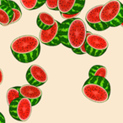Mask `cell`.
I'll return each instance as SVG.
<instances>
[{"instance_id": "cell-17", "label": "cell", "mask_w": 123, "mask_h": 123, "mask_svg": "<svg viewBox=\"0 0 123 123\" xmlns=\"http://www.w3.org/2000/svg\"><path fill=\"white\" fill-rule=\"evenodd\" d=\"M8 2H9L10 9L13 12V14H14V19H13L11 24H14V23L18 22V21L21 19L22 12H21V9H20V8H19V6L15 2H14L12 0H8Z\"/></svg>"}, {"instance_id": "cell-7", "label": "cell", "mask_w": 123, "mask_h": 123, "mask_svg": "<svg viewBox=\"0 0 123 123\" xmlns=\"http://www.w3.org/2000/svg\"><path fill=\"white\" fill-rule=\"evenodd\" d=\"M85 0H58V11L65 19L75 18L83 10Z\"/></svg>"}, {"instance_id": "cell-8", "label": "cell", "mask_w": 123, "mask_h": 123, "mask_svg": "<svg viewBox=\"0 0 123 123\" xmlns=\"http://www.w3.org/2000/svg\"><path fill=\"white\" fill-rule=\"evenodd\" d=\"M25 78L28 84L36 87L43 85L48 80L46 71L38 64H33L28 68Z\"/></svg>"}, {"instance_id": "cell-20", "label": "cell", "mask_w": 123, "mask_h": 123, "mask_svg": "<svg viewBox=\"0 0 123 123\" xmlns=\"http://www.w3.org/2000/svg\"><path fill=\"white\" fill-rule=\"evenodd\" d=\"M7 4H9L8 0H0V7H2V6H4V5H7Z\"/></svg>"}, {"instance_id": "cell-1", "label": "cell", "mask_w": 123, "mask_h": 123, "mask_svg": "<svg viewBox=\"0 0 123 123\" xmlns=\"http://www.w3.org/2000/svg\"><path fill=\"white\" fill-rule=\"evenodd\" d=\"M87 35L85 23L79 18L68 19L59 23V39L61 44L78 55L86 54L85 39Z\"/></svg>"}, {"instance_id": "cell-14", "label": "cell", "mask_w": 123, "mask_h": 123, "mask_svg": "<svg viewBox=\"0 0 123 123\" xmlns=\"http://www.w3.org/2000/svg\"><path fill=\"white\" fill-rule=\"evenodd\" d=\"M22 6L27 10H35L46 4V0H19Z\"/></svg>"}, {"instance_id": "cell-12", "label": "cell", "mask_w": 123, "mask_h": 123, "mask_svg": "<svg viewBox=\"0 0 123 123\" xmlns=\"http://www.w3.org/2000/svg\"><path fill=\"white\" fill-rule=\"evenodd\" d=\"M55 22H56V19L46 12L40 13L36 19V24H37L38 27L42 31L51 29L54 25Z\"/></svg>"}, {"instance_id": "cell-3", "label": "cell", "mask_w": 123, "mask_h": 123, "mask_svg": "<svg viewBox=\"0 0 123 123\" xmlns=\"http://www.w3.org/2000/svg\"><path fill=\"white\" fill-rule=\"evenodd\" d=\"M84 95L95 103H105L111 95V84L105 78L90 77L82 88Z\"/></svg>"}, {"instance_id": "cell-10", "label": "cell", "mask_w": 123, "mask_h": 123, "mask_svg": "<svg viewBox=\"0 0 123 123\" xmlns=\"http://www.w3.org/2000/svg\"><path fill=\"white\" fill-rule=\"evenodd\" d=\"M102 8V4L95 6V7L89 9L85 15V20L88 23V25L92 29L97 31H105L109 28L105 23L101 21L100 17H99V14H100V10Z\"/></svg>"}, {"instance_id": "cell-5", "label": "cell", "mask_w": 123, "mask_h": 123, "mask_svg": "<svg viewBox=\"0 0 123 123\" xmlns=\"http://www.w3.org/2000/svg\"><path fill=\"white\" fill-rule=\"evenodd\" d=\"M84 45L86 54L95 57L102 56L109 47V43L104 36L94 34L89 31H87Z\"/></svg>"}, {"instance_id": "cell-16", "label": "cell", "mask_w": 123, "mask_h": 123, "mask_svg": "<svg viewBox=\"0 0 123 123\" xmlns=\"http://www.w3.org/2000/svg\"><path fill=\"white\" fill-rule=\"evenodd\" d=\"M19 88H20L19 86H15V87L10 88L8 90L7 94H6V99H7V103L9 105L13 101L21 98L20 93H19Z\"/></svg>"}, {"instance_id": "cell-15", "label": "cell", "mask_w": 123, "mask_h": 123, "mask_svg": "<svg viewBox=\"0 0 123 123\" xmlns=\"http://www.w3.org/2000/svg\"><path fill=\"white\" fill-rule=\"evenodd\" d=\"M106 75H107V69L102 65H94L89 71V78L101 77L106 79Z\"/></svg>"}, {"instance_id": "cell-13", "label": "cell", "mask_w": 123, "mask_h": 123, "mask_svg": "<svg viewBox=\"0 0 123 123\" xmlns=\"http://www.w3.org/2000/svg\"><path fill=\"white\" fill-rule=\"evenodd\" d=\"M13 19H14V14L9 4L0 7V24L4 26H7L11 25Z\"/></svg>"}, {"instance_id": "cell-11", "label": "cell", "mask_w": 123, "mask_h": 123, "mask_svg": "<svg viewBox=\"0 0 123 123\" xmlns=\"http://www.w3.org/2000/svg\"><path fill=\"white\" fill-rule=\"evenodd\" d=\"M19 93L21 97L30 99L32 106H35L40 102L42 96V91L39 87L31 85V84H24L19 88Z\"/></svg>"}, {"instance_id": "cell-21", "label": "cell", "mask_w": 123, "mask_h": 123, "mask_svg": "<svg viewBox=\"0 0 123 123\" xmlns=\"http://www.w3.org/2000/svg\"><path fill=\"white\" fill-rule=\"evenodd\" d=\"M0 123H5V118L1 112H0Z\"/></svg>"}, {"instance_id": "cell-6", "label": "cell", "mask_w": 123, "mask_h": 123, "mask_svg": "<svg viewBox=\"0 0 123 123\" xmlns=\"http://www.w3.org/2000/svg\"><path fill=\"white\" fill-rule=\"evenodd\" d=\"M32 105L30 99L21 97L13 101L9 105V114L14 120L26 121L30 119L32 113Z\"/></svg>"}, {"instance_id": "cell-9", "label": "cell", "mask_w": 123, "mask_h": 123, "mask_svg": "<svg viewBox=\"0 0 123 123\" xmlns=\"http://www.w3.org/2000/svg\"><path fill=\"white\" fill-rule=\"evenodd\" d=\"M39 40L42 44L49 46H55L61 44L59 39V22L56 20L54 25L49 30H41Z\"/></svg>"}, {"instance_id": "cell-18", "label": "cell", "mask_w": 123, "mask_h": 123, "mask_svg": "<svg viewBox=\"0 0 123 123\" xmlns=\"http://www.w3.org/2000/svg\"><path fill=\"white\" fill-rule=\"evenodd\" d=\"M46 4L48 9L51 10H58V0H46Z\"/></svg>"}, {"instance_id": "cell-22", "label": "cell", "mask_w": 123, "mask_h": 123, "mask_svg": "<svg viewBox=\"0 0 123 123\" xmlns=\"http://www.w3.org/2000/svg\"><path fill=\"white\" fill-rule=\"evenodd\" d=\"M121 26H122V27H123V23H122V24H121Z\"/></svg>"}, {"instance_id": "cell-4", "label": "cell", "mask_w": 123, "mask_h": 123, "mask_svg": "<svg viewBox=\"0 0 123 123\" xmlns=\"http://www.w3.org/2000/svg\"><path fill=\"white\" fill-rule=\"evenodd\" d=\"M99 17L108 27H117L123 23V4L118 0H111L103 5Z\"/></svg>"}, {"instance_id": "cell-2", "label": "cell", "mask_w": 123, "mask_h": 123, "mask_svg": "<svg viewBox=\"0 0 123 123\" xmlns=\"http://www.w3.org/2000/svg\"><path fill=\"white\" fill-rule=\"evenodd\" d=\"M41 41L32 35H24L12 41L10 49L13 56L22 63L34 62L41 52Z\"/></svg>"}, {"instance_id": "cell-19", "label": "cell", "mask_w": 123, "mask_h": 123, "mask_svg": "<svg viewBox=\"0 0 123 123\" xmlns=\"http://www.w3.org/2000/svg\"><path fill=\"white\" fill-rule=\"evenodd\" d=\"M4 73H3L2 69L0 68V85H1V84H3V82H4Z\"/></svg>"}]
</instances>
